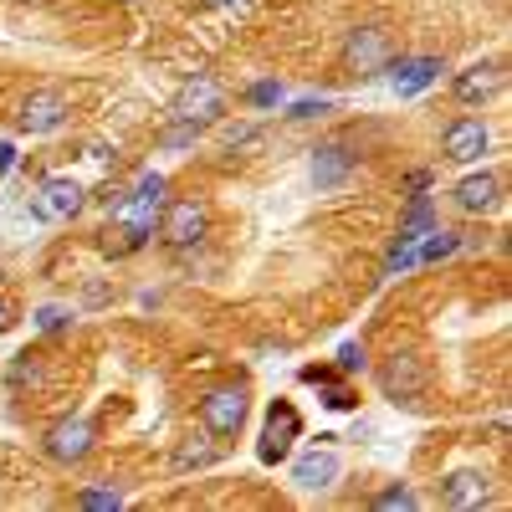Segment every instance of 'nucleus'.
Instances as JSON below:
<instances>
[{
	"label": "nucleus",
	"instance_id": "obj_24",
	"mask_svg": "<svg viewBox=\"0 0 512 512\" xmlns=\"http://www.w3.org/2000/svg\"><path fill=\"white\" fill-rule=\"evenodd\" d=\"M195 134H200V128H190V123H175V128H164V149H185V144H195Z\"/></svg>",
	"mask_w": 512,
	"mask_h": 512
},
{
	"label": "nucleus",
	"instance_id": "obj_23",
	"mask_svg": "<svg viewBox=\"0 0 512 512\" xmlns=\"http://www.w3.org/2000/svg\"><path fill=\"white\" fill-rule=\"evenodd\" d=\"M210 461H216V451H210V446H180V456H175L180 472H190V466H210Z\"/></svg>",
	"mask_w": 512,
	"mask_h": 512
},
{
	"label": "nucleus",
	"instance_id": "obj_3",
	"mask_svg": "<svg viewBox=\"0 0 512 512\" xmlns=\"http://www.w3.org/2000/svg\"><path fill=\"white\" fill-rule=\"evenodd\" d=\"M154 231H159V241H164L169 251H190V246H200V241L210 236V205L195 200V195H185V200H164Z\"/></svg>",
	"mask_w": 512,
	"mask_h": 512
},
{
	"label": "nucleus",
	"instance_id": "obj_20",
	"mask_svg": "<svg viewBox=\"0 0 512 512\" xmlns=\"http://www.w3.org/2000/svg\"><path fill=\"white\" fill-rule=\"evenodd\" d=\"M369 507H374V512H415V507H420V497H415V487H405V482H400V487H384Z\"/></svg>",
	"mask_w": 512,
	"mask_h": 512
},
{
	"label": "nucleus",
	"instance_id": "obj_31",
	"mask_svg": "<svg viewBox=\"0 0 512 512\" xmlns=\"http://www.w3.org/2000/svg\"><path fill=\"white\" fill-rule=\"evenodd\" d=\"M11 164H16V149H11V144H0V175H6Z\"/></svg>",
	"mask_w": 512,
	"mask_h": 512
},
{
	"label": "nucleus",
	"instance_id": "obj_14",
	"mask_svg": "<svg viewBox=\"0 0 512 512\" xmlns=\"http://www.w3.org/2000/svg\"><path fill=\"white\" fill-rule=\"evenodd\" d=\"M338 477H344V456H338L333 446H313L292 461V482L303 492H328Z\"/></svg>",
	"mask_w": 512,
	"mask_h": 512
},
{
	"label": "nucleus",
	"instance_id": "obj_8",
	"mask_svg": "<svg viewBox=\"0 0 512 512\" xmlns=\"http://www.w3.org/2000/svg\"><path fill=\"white\" fill-rule=\"evenodd\" d=\"M492 149V128L482 123V118H451L446 128H441V154L451 159V164H477L482 154Z\"/></svg>",
	"mask_w": 512,
	"mask_h": 512
},
{
	"label": "nucleus",
	"instance_id": "obj_13",
	"mask_svg": "<svg viewBox=\"0 0 512 512\" xmlns=\"http://www.w3.org/2000/svg\"><path fill=\"white\" fill-rule=\"evenodd\" d=\"M297 431H303V415H297L287 400H272V410H267V431H262V446H256V456H262L267 466L287 461Z\"/></svg>",
	"mask_w": 512,
	"mask_h": 512
},
{
	"label": "nucleus",
	"instance_id": "obj_16",
	"mask_svg": "<svg viewBox=\"0 0 512 512\" xmlns=\"http://www.w3.org/2000/svg\"><path fill=\"white\" fill-rule=\"evenodd\" d=\"M451 205L461 210V216H487V210L502 205V180L492 175V169H477V175H466L451 190Z\"/></svg>",
	"mask_w": 512,
	"mask_h": 512
},
{
	"label": "nucleus",
	"instance_id": "obj_19",
	"mask_svg": "<svg viewBox=\"0 0 512 512\" xmlns=\"http://www.w3.org/2000/svg\"><path fill=\"white\" fill-rule=\"evenodd\" d=\"M451 251H461V236L456 231H431V236H425L420 246H415V256H420V262H441V256H451Z\"/></svg>",
	"mask_w": 512,
	"mask_h": 512
},
{
	"label": "nucleus",
	"instance_id": "obj_9",
	"mask_svg": "<svg viewBox=\"0 0 512 512\" xmlns=\"http://www.w3.org/2000/svg\"><path fill=\"white\" fill-rule=\"evenodd\" d=\"M492 502V477L477 472V466H456V472L441 477V507L446 512H477Z\"/></svg>",
	"mask_w": 512,
	"mask_h": 512
},
{
	"label": "nucleus",
	"instance_id": "obj_27",
	"mask_svg": "<svg viewBox=\"0 0 512 512\" xmlns=\"http://www.w3.org/2000/svg\"><path fill=\"white\" fill-rule=\"evenodd\" d=\"M36 328L62 333V328H67V313H62V308H41V313H36Z\"/></svg>",
	"mask_w": 512,
	"mask_h": 512
},
{
	"label": "nucleus",
	"instance_id": "obj_18",
	"mask_svg": "<svg viewBox=\"0 0 512 512\" xmlns=\"http://www.w3.org/2000/svg\"><path fill=\"white\" fill-rule=\"evenodd\" d=\"M431 231H436V200H431V195H410V210L400 216V236H395V241L420 246Z\"/></svg>",
	"mask_w": 512,
	"mask_h": 512
},
{
	"label": "nucleus",
	"instance_id": "obj_6",
	"mask_svg": "<svg viewBox=\"0 0 512 512\" xmlns=\"http://www.w3.org/2000/svg\"><path fill=\"white\" fill-rule=\"evenodd\" d=\"M41 451H47L52 461H62V466H77V461H88V456L98 451V425H93L88 415H67V420H57L52 431H47V441H41Z\"/></svg>",
	"mask_w": 512,
	"mask_h": 512
},
{
	"label": "nucleus",
	"instance_id": "obj_25",
	"mask_svg": "<svg viewBox=\"0 0 512 512\" xmlns=\"http://www.w3.org/2000/svg\"><path fill=\"white\" fill-rule=\"evenodd\" d=\"M338 369L359 374V369H364V344H344V349H338Z\"/></svg>",
	"mask_w": 512,
	"mask_h": 512
},
{
	"label": "nucleus",
	"instance_id": "obj_17",
	"mask_svg": "<svg viewBox=\"0 0 512 512\" xmlns=\"http://www.w3.org/2000/svg\"><path fill=\"white\" fill-rule=\"evenodd\" d=\"M354 164H359V154L349 149V144H318L313 149V185L318 190H338V185H344L349 175H354Z\"/></svg>",
	"mask_w": 512,
	"mask_h": 512
},
{
	"label": "nucleus",
	"instance_id": "obj_2",
	"mask_svg": "<svg viewBox=\"0 0 512 512\" xmlns=\"http://www.w3.org/2000/svg\"><path fill=\"white\" fill-rule=\"evenodd\" d=\"M200 425H205V436H216V441H236L246 431V420H251V390L246 384H216V390H205L200 405H195Z\"/></svg>",
	"mask_w": 512,
	"mask_h": 512
},
{
	"label": "nucleus",
	"instance_id": "obj_30",
	"mask_svg": "<svg viewBox=\"0 0 512 512\" xmlns=\"http://www.w3.org/2000/svg\"><path fill=\"white\" fill-rule=\"evenodd\" d=\"M16 323V308H11V297H0V333H6Z\"/></svg>",
	"mask_w": 512,
	"mask_h": 512
},
{
	"label": "nucleus",
	"instance_id": "obj_5",
	"mask_svg": "<svg viewBox=\"0 0 512 512\" xmlns=\"http://www.w3.org/2000/svg\"><path fill=\"white\" fill-rule=\"evenodd\" d=\"M175 123H190V128H210V123H221L226 118V88L210 72H195L180 82V93H175Z\"/></svg>",
	"mask_w": 512,
	"mask_h": 512
},
{
	"label": "nucleus",
	"instance_id": "obj_12",
	"mask_svg": "<svg viewBox=\"0 0 512 512\" xmlns=\"http://www.w3.org/2000/svg\"><path fill=\"white\" fill-rule=\"evenodd\" d=\"M82 200H88V190H82L72 175H52V180H41L31 210H36L41 221H72L77 210H82Z\"/></svg>",
	"mask_w": 512,
	"mask_h": 512
},
{
	"label": "nucleus",
	"instance_id": "obj_21",
	"mask_svg": "<svg viewBox=\"0 0 512 512\" xmlns=\"http://www.w3.org/2000/svg\"><path fill=\"white\" fill-rule=\"evenodd\" d=\"M282 98H287V93H282V82H256V88L246 93V103H251V108H277Z\"/></svg>",
	"mask_w": 512,
	"mask_h": 512
},
{
	"label": "nucleus",
	"instance_id": "obj_11",
	"mask_svg": "<svg viewBox=\"0 0 512 512\" xmlns=\"http://www.w3.org/2000/svg\"><path fill=\"white\" fill-rule=\"evenodd\" d=\"M425 384H431V374H425V364L415 354H395L390 364L379 369V390L390 395L395 405H415L425 395Z\"/></svg>",
	"mask_w": 512,
	"mask_h": 512
},
{
	"label": "nucleus",
	"instance_id": "obj_15",
	"mask_svg": "<svg viewBox=\"0 0 512 512\" xmlns=\"http://www.w3.org/2000/svg\"><path fill=\"white\" fill-rule=\"evenodd\" d=\"M384 72H390V82H395L400 98H415V93H425V88H436L441 72H446V62H441V57H400V52H395V62L384 67Z\"/></svg>",
	"mask_w": 512,
	"mask_h": 512
},
{
	"label": "nucleus",
	"instance_id": "obj_22",
	"mask_svg": "<svg viewBox=\"0 0 512 512\" xmlns=\"http://www.w3.org/2000/svg\"><path fill=\"white\" fill-rule=\"evenodd\" d=\"M323 405H328V410H354L359 395L349 390V384H328V379H323Z\"/></svg>",
	"mask_w": 512,
	"mask_h": 512
},
{
	"label": "nucleus",
	"instance_id": "obj_1",
	"mask_svg": "<svg viewBox=\"0 0 512 512\" xmlns=\"http://www.w3.org/2000/svg\"><path fill=\"white\" fill-rule=\"evenodd\" d=\"M159 210H164V175H154V169H144V175L134 180V190H128L123 200H113V216L128 236V246H139L154 236L159 226Z\"/></svg>",
	"mask_w": 512,
	"mask_h": 512
},
{
	"label": "nucleus",
	"instance_id": "obj_10",
	"mask_svg": "<svg viewBox=\"0 0 512 512\" xmlns=\"http://www.w3.org/2000/svg\"><path fill=\"white\" fill-rule=\"evenodd\" d=\"M502 82H507V72H502V62H472V67H461L456 77H451V93H456V103H466V108H482V103H492L497 93H502Z\"/></svg>",
	"mask_w": 512,
	"mask_h": 512
},
{
	"label": "nucleus",
	"instance_id": "obj_7",
	"mask_svg": "<svg viewBox=\"0 0 512 512\" xmlns=\"http://www.w3.org/2000/svg\"><path fill=\"white\" fill-rule=\"evenodd\" d=\"M67 113H72L67 93H57V88H31V93L21 98V108H16V128H21V134H57V128L67 123Z\"/></svg>",
	"mask_w": 512,
	"mask_h": 512
},
{
	"label": "nucleus",
	"instance_id": "obj_28",
	"mask_svg": "<svg viewBox=\"0 0 512 512\" xmlns=\"http://www.w3.org/2000/svg\"><path fill=\"white\" fill-rule=\"evenodd\" d=\"M323 108H328V98H303V103L292 108V118H313V113H323Z\"/></svg>",
	"mask_w": 512,
	"mask_h": 512
},
{
	"label": "nucleus",
	"instance_id": "obj_4",
	"mask_svg": "<svg viewBox=\"0 0 512 512\" xmlns=\"http://www.w3.org/2000/svg\"><path fill=\"white\" fill-rule=\"evenodd\" d=\"M390 62H395V36H390V26H354V31H349V41H344V72H349L354 82L379 77Z\"/></svg>",
	"mask_w": 512,
	"mask_h": 512
},
{
	"label": "nucleus",
	"instance_id": "obj_26",
	"mask_svg": "<svg viewBox=\"0 0 512 512\" xmlns=\"http://www.w3.org/2000/svg\"><path fill=\"white\" fill-rule=\"evenodd\" d=\"M77 507H93V512H113L118 507V492H82Z\"/></svg>",
	"mask_w": 512,
	"mask_h": 512
},
{
	"label": "nucleus",
	"instance_id": "obj_29",
	"mask_svg": "<svg viewBox=\"0 0 512 512\" xmlns=\"http://www.w3.org/2000/svg\"><path fill=\"white\" fill-rule=\"evenodd\" d=\"M205 6H210V11H246L251 0H205Z\"/></svg>",
	"mask_w": 512,
	"mask_h": 512
}]
</instances>
